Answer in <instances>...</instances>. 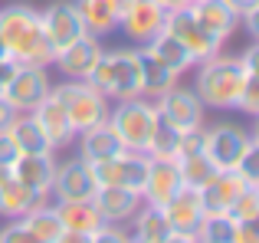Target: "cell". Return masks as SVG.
Returning a JSON list of instances; mask_svg holds the SVG:
<instances>
[{"label": "cell", "mask_w": 259, "mask_h": 243, "mask_svg": "<svg viewBox=\"0 0 259 243\" xmlns=\"http://www.w3.org/2000/svg\"><path fill=\"white\" fill-rule=\"evenodd\" d=\"M0 39L7 46V56L17 66H53L56 50L43 33L39 10L30 4H7L0 7Z\"/></svg>", "instance_id": "obj_1"}, {"label": "cell", "mask_w": 259, "mask_h": 243, "mask_svg": "<svg viewBox=\"0 0 259 243\" xmlns=\"http://www.w3.org/2000/svg\"><path fill=\"white\" fill-rule=\"evenodd\" d=\"M197 69V99L210 109H233L236 105V96H240L243 83H246V66L240 63V56H217L203 59V63L194 66Z\"/></svg>", "instance_id": "obj_2"}, {"label": "cell", "mask_w": 259, "mask_h": 243, "mask_svg": "<svg viewBox=\"0 0 259 243\" xmlns=\"http://www.w3.org/2000/svg\"><path fill=\"white\" fill-rule=\"evenodd\" d=\"M89 86L102 92L105 99H135L141 96V53L138 50H112L95 59L92 72L85 79Z\"/></svg>", "instance_id": "obj_3"}, {"label": "cell", "mask_w": 259, "mask_h": 243, "mask_svg": "<svg viewBox=\"0 0 259 243\" xmlns=\"http://www.w3.org/2000/svg\"><path fill=\"white\" fill-rule=\"evenodd\" d=\"M158 105L145 96L135 99H121L115 109H108V125L118 135V141L128 148V151H145L148 138H151L154 125H158Z\"/></svg>", "instance_id": "obj_4"}, {"label": "cell", "mask_w": 259, "mask_h": 243, "mask_svg": "<svg viewBox=\"0 0 259 243\" xmlns=\"http://www.w3.org/2000/svg\"><path fill=\"white\" fill-rule=\"evenodd\" d=\"M50 92L66 109L76 135L85 132V128H92V125H102V122L108 118V99L102 96L95 86H89L85 79H69V83H63V86H50Z\"/></svg>", "instance_id": "obj_5"}, {"label": "cell", "mask_w": 259, "mask_h": 243, "mask_svg": "<svg viewBox=\"0 0 259 243\" xmlns=\"http://www.w3.org/2000/svg\"><path fill=\"white\" fill-rule=\"evenodd\" d=\"M164 30L171 33L177 43L190 53V56H194V63H203V59L217 56V53L223 50V39H217L213 33L203 30L200 20L190 13V7H174V10H167Z\"/></svg>", "instance_id": "obj_6"}, {"label": "cell", "mask_w": 259, "mask_h": 243, "mask_svg": "<svg viewBox=\"0 0 259 243\" xmlns=\"http://www.w3.org/2000/svg\"><path fill=\"white\" fill-rule=\"evenodd\" d=\"M256 141H259L256 135L240 128V125H213V128H207V148H203V154L220 171H233Z\"/></svg>", "instance_id": "obj_7"}, {"label": "cell", "mask_w": 259, "mask_h": 243, "mask_svg": "<svg viewBox=\"0 0 259 243\" xmlns=\"http://www.w3.org/2000/svg\"><path fill=\"white\" fill-rule=\"evenodd\" d=\"M0 96L13 105L17 112H33L46 96H50V76L43 66H17L13 76L7 79Z\"/></svg>", "instance_id": "obj_8"}, {"label": "cell", "mask_w": 259, "mask_h": 243, "mask_svg": "<svg viewBox=\"0 0 259 243\" xmlns=\"http://www.w3.org/2000/svg\"><path fill=\"white\" fill-rule=\"evenodd\" d=\"M148 154L145 151H118L115 158L99 161L92 165V174L99 184H112V187H132V191H141L145 184V174H148Z\"/></svg>", "instance_id": "obj_9"}, {"label": "cell", "mask_w": 259, "mask_h": 243, "mask_svg": "<svg viewBox=\"0 0 259 243\" xmlns=\"http://www.w3.org/2000/svg\"><path fill=\"white\" fill-rule=\"evenodd\" d=\"M39 20H43V33H46L53 50H63V46L76 43L79 36L89 33L76 0H56V4H50L46 10H39Z\"/></svg>", "instance_id": "obj_10"}, {"label": "cell", "mask_w": 259, "mask_h": 243, "mask_svg": "<svg viewBox=\"0 0 259 243\" xmlns=\"http://www.w3.org/2000/svg\"><path fill=\"white\" fill-rule=\"evenodd\" d=\"M95 187H99V181L92 174V165L82 158H69L63 165H56L50 191L56 200H92Z\"/></svg>", "instance_id": "obj_11"}, {"label": "cell", "mask_w": 259, "mask_h": 243, "mask_svg": "<svg viewBox=\"0 0 259 243\" xmlns=\"http://www.w3.org/2000/svg\"><path fill=\"white\" fill-rule=\"evenodd\" d=\"M164 17H167V10L161 4H154V0H132V4L125 7V13H121L118 30L125 33L132 43L145 46L164 30Z\"/></svg>", "instance_id": "obj_12"}, {"label": "cell", "mask_w": 259, "mask_h": 243, "mask_svg": "<svg viewBox=\"0 0 259 243\" xmlns=\"http://www.w3.org/2000/svg\"><path fill=\"white\" fill-rule=\"evenodd\" d=\"M92 204L99 211L102 224H128L135 214L141 211V191L132 187H112V184H99L92 194Z\"/></svg>", "instance_id": "obj_13"}, {"label": "cell", "mask_w": 259, "mask_h": 243, "mask_svg": "<svg viewBox=\"0 0 259 243\" xmlns=\"http://www.w3.org/2000/svg\"><path fill=\"white\" fill-rule=\"evenodd\" d=\"M181 191V168L174 158H151L148 161V174L141 184V200L148 207H164L174 194Z\"/></svg>", "instance_id": "obj_14"}, {"label": "cell", "mask_w": 259, "mask_h": 243, "mask_svg": "<svg viewBox=\"0 0 259 243\" xmlns=\"http://www.w3.org/2000/svg\"><path fill=\"white\" fill-rule=\"evenodd\" d=\"M154 105H158V115L164 122H171V125H177V128L200 125V122H203V109H207V105L197 99V92L184 89V86L167 89L161 99H154Z\"/></svg>", "instance_id": "obj_15"}, {"label": "cell", "mask_w": 259, "mask_h": 243, "mask_svg": "<svg viewBox=\"0 0 259 243\" xmlns=\"http://www.w3.org/2000/svg\"><path fill=\"white\" fill-rule=\"evenodd\" d=\"M161 211H164V217H167L171 233L197 237V230H200V224H203V207H200V194H197L194 187L181 184V191H177Z\"/></svg>", "instance_id": "obj_16"}, {"label": "cell", "mask_w": 259, "mask_h": 243, "mask_svg": "<svg viewBox=\"0 0 259 243\" xmlns=\"http://www.w3.org/2000/svg\"><path fill=\"white\" fill-rule=\"evenodd\" d=\"M102 56V43L99 36H92V33H85V36H79L76 43L63 46V50H56V56H53V66H59V69L66 72L69 79H89V72H92L95 59Z\"/></svg>", "instance_id": "obj_17"}, {"label": "cell", "mask_w": 259, "mask_h": 243, "mask_svg": "<svg viewBox=\"0 0 259 243\" xmlns=\"http://www.w3.org/2000/svg\"><path fill=\"white\" fill-rule=\"evenodd\" d=\"M33 118L39 122V128H43V135H46V141H50L53 151H56V148H69L72 141H76V128H72L66 109L59 105V99L53 96V92L33 109Z\"/></svg>", "instance_id": "obj_18"}, {"label": "cell", "mask_w": 259, "mask_h": 243, "mask_svg": "<svg viewBox=\"0 0 259 243\" xmlns=\"http://www.w3.org/2000/svg\"><path fill=\"white\" fill-rule=\"evenodd\" d=\"M246 187V181L240 178L236 171H217L207 184L200 187V207H203V217H213V214H227L230 204L236 200V194Z\"/></svg>", "instance_id": "obj_19"}, {"label": "cell", "mask_w": 259, "mask_h": 243, "mask_svg": "<svg viewBox=\"0 0 259 243\" xmlns=\"http://www.w3.org/2000/svg\"><path fill=\"white\" fill-rule=\"evenodd\" d=\"M187 7H190V13L200 20L203 30L213 33V36L223 39V43H227V39L236 33V26H240V13H236L227 0H190Z\"/></svg>", "instance_id": "obj_20"}, {"label": "cell", "mask_w": 259, "mask_h": 243, "mask_svg": "<svg viewBox=\"0 0 259 243\" xmlns=\"http://www.w3.org/2000/svg\"><path fill=\"white\" fill-rule=\"evenodd\" d=\"M132 0H76L79 13H82V23L92 36H108V33L118 30L121 13Z\"/></svg>", "instance_id": "obj_21"}, {"label": "cell", "mask_w": 259, "mask_h": 243, "mask_svg": "<svg viewBox=\"0 0 259 243\" xmlns=\"http://www.w3.org/2000/svg\"><path fill=\"white\" fill-rule=\"evenodd\" d=\"M13 178L23 181L26 187L39 194H50V184H53V171H56V158L53 151H39V154H17V161L10 165Z\"/></svg>", "instance_id": "obj_22"}, {"label": "cell", "mask_w": 259, "mask_h": 243, "mask_svg": "<svg viewBox=\"0 0 259 243\" xmlns=\"http://www.w3.org/2000/svg\"><path fill=\"white\" fill-rule=\"evenodd\" d=\"M118 151H125V145L118 141V135L112 132L108 118L102 125H92L85 132H79V158L89 161V165H99V161L115 158Z\"/></svg>", "instance_id": "obj_23"}, {"label": "cell", "mask_w": 259, "mask_h": 243, "mask_svg": "<svg viewBox=\"0 0 259 243\" xmlns=\"http://www.w3.org/2000/svg\"><path fill=\"white\" fill-rule=\"evenodd\" d=\"M43 200H46V194L26 187L23 181H17V178L10 174V178L0 184V217L20 220V217H26V214H30L36 204H43Z\"/></svg>", "instance_id": "obj_24"}, {"label": "cell", "mask_w": 259, "mask_h": 243, "mask_svg": "<svg viewBox=\"0 0 259 243\" xmlns=\"http://www.w3.org/2000/svg\"><path fill=\"white\" fill-rule=\"evenodd\" d=\"M7 132H10L13 145H17L20 154H39V151H53L50 141H46L43 128H39V122L33 118V112H17V118L7 125Z\"/></svg>", "instance_id": "obj_25"}, {"label": "cell", "mask_w": 259, "mask_h": 243, "mask_svg": "<svg viewBox=\"0 0 259 243\" xmlns=\"http://www.w3.org/2000/svg\"><path fill=\"white\" fill-rule=\"evenodd\" d=\"M138 53H141V96L161 99L167 89H174L181 76H177L174 69H167L161 59H154L151 53H145V50H138Z\"/></svg>", "instance_id": "obj_26"}, {"label": "cell", "mask_w": 259, "mask_h": 243, "mask_svg": "<svg viewBox=\"0 0 259 243\" xmlns=\"http://www.w3.org/2000/svg\"><path fill=\"white\" fill-rule=\"evenodd\" d=\"M56 217L63 224V230H82V233H95L102 227V217L95 211L92 200H56Z\"/></svg>", "instance_id": "obj_27"}, {"label": "cell", "mask_w": 259, "mask_h": 243, "mask_svg": "<svg viewBox=\"0 0 259 243\" xmlns=\"http://www.w3.org/2000/svg\"><path fill=\"white\" fill-rule=\"evenodd\" d=\"M141 50H145V53H151L154 59H161V63H164L167 69H174L177 76H181V72H187V69H194V66H197V63H194V56H190V53L184 50V46L177 43V39H174L171 33H167V30H161L158 36H154L151 43H145Z\"/></svg>", "instance_id": "obj_28"}, {"label": "cell", "mask_w": 259, "mask_h": 243, "mask_svg": "<svg viewBox=\"0 0 259 243\" xmlns=\"http://www.w3.org/2000/svg\"><path fill=\"white\" fill-rule=\"evenodd\" d=\"M135 230H132V240L135 243H154V240H164L167 233H171V227H167V217L161 207H148L141 204V211L132 217Z\"/></svg>", "instance_id": "obj_29"}, {"label": "cell", "mask_w": 259, "mask_h": 243, "mask_svg": "<svg viewBox=\"0 0 259 243\" xmlns=\"http://www.w3.org/2000/svg\"><path fill=\"white\" fill-rule=\"evenodd\" d=\"M20 220H23V224L30 227V230L36 233L43 243H56V237L63 233V224H59V217H56V207H50L46 200H43V204H36L26 217H20Z\"/></svg>", "instance_id": "obj_30"}, {"label": "cell", "mask_w": 259, "mask_h": 243, "mask_svg": "<svg viewBox=\"0 0 259 243\" xmlns=\"http://www.w3.org/2000/svg\"><path fill=\"white\" fill-rule=\"evenodd\" d=\"M177 141H181V128L171 125V122H164V118H158L151 138H148L145 154L148 158H174L177 161Z\"/></svg>", "instance_id": "obj_31"}, {"label": "cell", "mask_w": 259, "mask_h": 243, "mask_svg": "<svg viewBox=\"0 0 259 243\" xmlns=\"http://www.w3.org/2000/svg\"><path fill=\"white\" fill-rule=\"evenodd\" d=\"M177 168H181V184L184 187H194V191H200V187L207 184L217 171H220L207 154H190V158H181V161H177Z\"/></svg>", "instance_id": "obj_32"}, {"label": "cell", "mask_w": 259, "mask_h": 243, "mask_svg": "<svg viewBox=\"0 0 259 243\" xmlns=\"http://www.w3.org/2000/svg\"><path fill=\"white\" fill-rule=\"evenodd\" d=\"M227 217L236 220V224H256L259 220V184H246L236 194V200L230 204Z\"/></svg>", "instance_id": "obj_33"}, {"label": "cell", "mask_w": 259, "mask_h": 243, "mask_svg": "<svg viewBox=\"0 0 259 243\" xmlns=\"http://www.w3.org/2000/svg\"><path fill=\"white\" fill-rule=\"evenodd\" d=\"M197 243H230L233 240V220L227 214H213V217H203L200 230H197Z\"/></svg>", "instance_id": "obj_34"}, {"label": "cell", "mask_w": 259, "mask_h": 243, "mask_svg": "<svg viewBox=\"0 0 259 243\" xmlns=\"http://www.w3.org/2000/svg\"><path fill=\"white\" fill-rule=\"evenodd\" d=\"M207 148V128L200 125H190V128H181V141H177V161L181 158H190V154H203Z\"/></svg>", "instance_id": "obj_35"}, {"label": "cell", "mask_w": 259, "mask_h": 243, "mask_svg": "<svg viewBox=\"0 0 259 243\" xmlns=\"http://www.w3.org/2000/svg\"><path fill=\"white\" fill-rule=\"evenodd\" d=\"M233 109L246 112V115H259V72H249L246 76V83H243Z\"/></svg>", "instance_id": "obj_36"}, {"label": "cell", "mask_w": 259, "mask_h": 243, "mask_svg": "<svg viewBox=\"0 0 259 243\" xmlns=\"http://www.w3.org/2000/svg\"><path fill=\"white\" fill-rule=\"evenodd\" d=\"M0 243H43L23 220H10V224L0 230Z\"/></svg>", "instance_id": "obj_37"}, {"label": "cell", "mask_w": 259, "mask_h": 243, "mask_svg": "<svg viewBox=\"0 0 259 243\" xmlns=\"http://www.w3.org/2000/svg\"><path fill=\"white\" fill-rule=\"evenodd\" d=\"M256 158H259V141H256L253 148H249L246 154H243V161H240V165L233 168V171L240 174V178L246 181V184H259V161H256Z\"/></svg>", "instance_id": "obj_38"}, {"label": "cell", "mask_w": 259, "mask_h": 243, "mask_svg": "<svg viewBox=\"0 0 259 243\" xmlns=\"http://www.w3.org/2000/svg\"><path fill=\"white\" fill-rule=\"evenodd\" d=\"M92 243H135V240H132V233L118 230V224H102L92 233Z\"/></svg>", "instance_id": "obj_39"}, {"label": "cell", "mask_w": 259, "mask_h": 243, "mask_svg": "<svg viewBox=\"0 0 259 243\" xmlns=\"http://www.w3.org/2000/svg\"><path fill=\"white\" fill-rule=\"evenodd\" d=\"M17 145H13V138H10V132H7V128H4V132H0V165H7V168H10L13 165V161H17Z\"/></svg>", "instance_id": "obj_40"}, {"label": "cell", "mask_w": 259, "mask_h": 243, "mask_svg": "<svg viewBox=\"0 0 259 243\" xmlns=\"http://www.w3.org/2000/svg\"><path fill=\"white\" fill-rule=\"evenodd\" d=\"M230 243H259L256 224H236V220H233V240H230Z\"/></svg>", "instance_id": "obj_41"}, {"label": "cell", "mask_w": 259, "mask_h": 243, "mask_svg": "<svg viewBox=\"0 0 259 243\" xmlns=\"http://www.w3.org/2000/svg\"><path fill=\"white\" fill-rule=\"evenodd\" d=\"M240 23L243 26H246V30H249V36H259V7H256V10H246V13H240Z\"/></svg>", "instance_id": "obj_42"}, {"label": "cell", "mask_w": 259, "mask_h": 243, "mask_svg": "<svg viewBox=\"0 0 259 243\" xmlns=\"http://www.w3.org/2000/svg\"><path fill=\"white\" fill-rule=\"evenodd\" d=\"M56 243H92V233H82V230H63L56 237Z\"/></svg>", "instance_id": "obj_43"}, {"label": "cell", "mask_w": 259, "mask_h": 243, "mask_svg": "<svg viewBox=\"0 0 259 243\" xmlns=\"http://www.w3.org/2000/svg\"><path fill=\"white\" fill-rule=\"evenodd\" d=\"M13 118H17V109H13V105L10 102H7V99L4 96H0V132H4V128L7 125H10V122Z\"/></svg>", "instance_id": "obj_44"}, {"label": "cell", "mask_w": 259, "mask_h": 243, "mask_svg": "<svg viewBox=\"0 0 259 243\" xmlns=\"http://www.w3.org/2000/svg\"><path fill=\"white\" fill-rule=\"evenodd\" d=\"M13 69H17V63H13V59H0V92H4L7 79L13 76Z\"/></svg>", "instance_id": "obj_45"}, {"label": "cell", "mask_w": 259, "mask_h": 243, "mask_svg": "<svg viewBox=\"0 0 259 243\" xmlns=\"http://www.w3.org/2000/svg\"><path fill=\"white\" fill-rule=\"evenodd\" d=\"M230 7H233L236 13H246V10H256L259 7V0H227Z\"/></svg>", "instance_id": "obj_46"}, {"label": "cell", "mask_w": 259, "mask_h": 243, "mask_svg": "<svg viewBox=\"0 0 259 243\" xmlns=\"http://www.w3.org/2000/svg\"><path fill=\"white\" fill-rule=\"evenodd\" d=\"M154 243H197L194 237H184V233H167L164 240H154Z\"/></svg>", "instance_id": "obj_47"}, {"label": "cell", "mask_w": 259, "mask_h": 243, "mask_svg": "<svg viewBox=\"0 0 259 243\" xmlns=\"http://www.w3.org/2000/svg\"><path fill=\"white\" fill-rule=\"evenodd\" d=\"M154 4H161L164 10H174V7H187L190 0H154Z\"/></svg>", "instance_id": "obj_48"}, {"label": "cell", "mask_w": 259, "mask_h": 243, "mask_svg": "<svg viewBox=\"0 0 259 243\" xmlns=\"http://www.w3.org/2000/svg\"><path fill=\"white\" fill-rule=\"evenodd\" d=\"M10 174H13V171H10V168H7V165H0V184H4V181H7V178H10Z\"/></svg>", "instance_id": "obj_49"}, {"label": "cell", "mask_w": 259, "mask_h": 243, "mask_svg": "<svg viewBox=\"0 0 259 243\" xmlns=\"http://www.w3.org/2000/svg\"><path fill=\"white\" fill-rule=\"evenodd\" d=\"M0 59H10V56H7V46H4V39H0Z\"/></svg>", "instance_id": "obj_50"}]
</instances>
